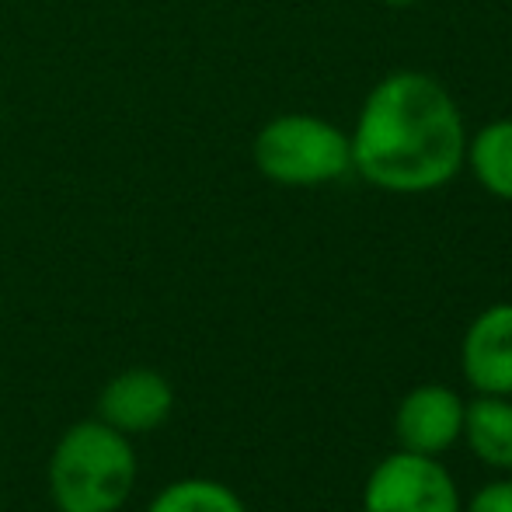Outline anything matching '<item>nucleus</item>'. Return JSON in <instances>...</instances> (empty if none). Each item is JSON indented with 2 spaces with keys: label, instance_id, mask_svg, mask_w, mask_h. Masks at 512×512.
Instances as JSON below:
<instances>
[{
  "label": "nucleus",
  "instance_id": "f257e3e1",
  "mask_svg": "<svg viewBox=\"0 0 512 512\" xmlns=\"http://www.w3.org/2000/svg\"><path fill=\"white\" fill-rule=\"evenodd\" d=\"M352 168L384 192H432L453 182L467 157V129L453 95L429 74L398 70L359 108Z\"/></svg>",
  "mask_w": 512,
  "mask_h": 512
},
{
  "label": "nucleus",
  "instance_id": "f03ea898",
  "mask_svg": "<svg viewBox=\"0 0 512 512\" xmlns=\"http://www.w3.org/2000/svg\"><path fill=\"white\" fill-rule=\"evenodd\" d=\"M136 450L102 418L74 422L49 457V499L60 512H119L136 488Z\"/></svg>",
  "mask_w": 512,
  "mask_h": 512
},
{
  "label": "nucleus",
  "instance_id": "7ed1b4c3",
  "mask_svg": "<svg viewBox=\"0 0 512 512\" xmlns=\"http://www.w3.org/2000/svg\"><path fill=\"white\" fill-rule=\"evenodd\" d=\"M255 168L269 182L310 189L338 182L352 171V143L338 126L317 115H276L255 136Z\"/></svg>",
  "mask_w": 512,
  "mask_h": 512
},
{
  "label": "nucleus",
  "instance_id": "20e7f679",
  "mask_svg": "<svg viewBox=\"0 0 512 512\" xmlns=\"http://www.w3.org/2000/svg\"><path fill=\"white\" fill-rule=\"evenodd\" d=\"M363 512H464L450 471L436 457L398 450L373 467Z\"/></svg>",
  "mask_w": 512,
  "mask_h": 512
},
{
  "label": "nucleus",
  "instance_id": "39448f33",
  "mask_svg": "<svg viewBox=\"0 0 512 512\" xmlns=\"http://www.w3.org/2000/svg\"><path fill=\"white\" fill-rule=\"evenodd\" d=\"M171 408H175V387L161 370H150V366L115 373L98 394V418L126 436L161 429Z\"/></svg>",
  "mask_w": 512,
  "mask_h": 512
},
{
  "label": "nucleus",
  "instance_id": "423d86ee",
  "mask_svg": "<svg viewBox=\"0 0 512 512\" xmlns=\"http://www.w3.org/2000/svg\"><path fill=\"white\" fill-rule=\"evenodd\" d=\"M464 401L457 391L439 384H422L405 394L394 415V432H398L401 450L422 453V457H439L460 436H464Z\"/></svg>",
  "mask_w": 512,
  "mask_h": 512
},
{
  "label": "nucleus",
  "instance_id": "0eeeda50",
  "mask_svg": "<svg viewBox=\"0 0 512 512\" xmlns=\"http://www.w3.org/2000/svg\"><path fill=\"white\" fill-rule=\"evenodd\" d=\"M460 366L481 394H512V304L481 310L464 335Z\"/></svg>",
  "mask_w": 512,
  "mask_h": 512
},
{
  "label": "nucleus",
  "instance_id": "6e6552de",
  "mask_svg": "<svg viewBox=\"0 0 512 512\" xmlns=\"http://www.w3.org/2000/svg\"><path fill=\"white\" fill-rule=\"evenodd\" d=\"M464 439L488 467L512 471V401L502 394H481L464 408Z\"/></svg>",
  "mask_w": 512,
  "mask_h": 512
},
{
  "label": "nucleus",
  "instance_id": "1a4fd4ad",
  "mask_svg": "<svg viewBox=\"0 0 512 512\" xmlns=\"http://www.w3.org/2000/svg\"><path fill=\"white\" fill-rule=\"evenodd\" d=\"M467 161L495 199L512 203V119L488 122L474 140H467Z\"/></svg>",
  "mask_w": 512,
  "mask_h": 512
},
{
  "label": "nucleus",
  "instance_id": "9d476101",
  "mask_svg": "<svg viewBox=\"0 0 512 512\" xmlns=\"http://www.w3.org/2000/svg\"><path fill=\"white\" fill-rule=\"evenodd\" d=\"M147 512H248L241 495L213 478H182L164 485Z\"/></svg>",
  "mask_w": 512,
  "mask_h": 512
},
{
  "label": "nucleus",
  "instance_id": "9b49d317",
  "mask_svg": "<svg viewBox=\"0 0 512 512\" xmlns=\"http://www.w3.org/2000/svg\"><path fill=\"white\" fill-rule=\"evenodd\" d=\"M467 512H512V481H492L471 502Z\"/></svg>",
  "mask_w": 512,
  "mask_h": 512
},
{
  "label": "nucleus",
  "instance_id": "f8f14e48",
  "mask_svg": "<svg viewBox=\"0 0 512 512\" xmlns=\"http://www.w3.org/2000/svg\"><path fill=\"white\" fill-rule=\"evenodd\" d=\"M380 4H387V7H411V4H418V0H380Z\"/></svg>",
  "mask_w": 512,
  "mask_h": 512
},
{
  "label": "nucleus",
  "instance_id": "ddd939ff",
  "mask_svg": "<svg viewBox=\"0 0 512 512\" xmlns=\"http://www.w3.org/2000/svg\"><path fill=\"white\" fill-rule=\"evenodd\" d=\"M0 512H4V502H0Z\"/></svg>",
  "mask_w": 512,
  "mask_h": 512
}]
</instances>
